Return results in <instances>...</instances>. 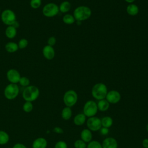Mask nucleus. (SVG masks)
Here are the masks:
<instances>
[{
    "label": "nucleus",
    "instance_id": "a878e982",
    "mask_svg": "<svg viewBox=\"0 0 148 148\" xmlns=\"http://www.w3.org/2000/svg\"><path fill=\"white\" fill-rule=\"evenodd\" d=\"M23 109L24 111L27 112V113L31 112L33 109V104H32V103L31 102L26 101L23 106Z\"/></svg>",
    "mask_w": 148,
    "mask_h": 148
},
{
    "label": "nucleus",
    "instance_id": "6ab92c4d",
    "mask_svg": "<svg viewBox=\"0 0 148 148\" xmlns=\"http://www.w3.org/2000/svg\"><path fill=\"white\" fill-rule=\"evenodd\" d=\"M97 104L98 110H99L101 112L106 111L109 109L110 106V103L106 99L99 100V101Z\"/></svg>",
    "mask_w": 148,
    "mask_h": 148
},
{
    "label": "nucleus",
    "instance_id": "20e7f679",
    "mask_svg": "<svg viewBox=\"0 0 148 148\" xmlns=\"http://www.w3.org/2000/svg\"><path fill=\"white\" fill-rule=\"evenodd\" d=\"M1 18L2 23L9 26L12 25L16 21L15 13L10 9H5L1 14Z\"/></svg>",
    "mask_w": 148,
    "mask_h": 148
},
{
    "label": "nucleus",
    "instance_id": "2eb2a0df",
    "mask_svg": "<svg viewBox=\"0 0 148 148\" xmlns=\"http://www.w3.org/2000/svg\"><path fill=\"white\" fill-rule=\"evenodd\" d=\"M81 139L86 143H88L91 141L92 139V133L89 129H83L80 133Z\"/></svg>",
    "mask_w": 148,
    "mask_h": 148
},
{
    "label": "nucleus",
    "instance_id": "f257e3e1",
    "mask_svg": "<svg viewBox=\"0 0 148 148\" xmlns=\"http://www.w3.org/2000/svg\"><path fill=\"white\" fill-rule=\"evenodd\" d=\"M91 15V10L86 6H79L73 11V16L77 21H82L88 19Z\"/></svg>",
    "mask_w": 148,
    "mask_h": 148
},
{
    "label": "nucleus",
    "instance_id": "2f4dec72",
    "mask_svg": "<svg viewBox=\"0 0 148 148\" xmlns=\"http://www.w3.org/2000/svg\"><path fill=\"white\" fill-rule=\"evenodd\" d=\"M54 148H68V146L65 142L60 140L56 143Z\"/></svg>",
    "mask_w": 148,
    "mask_h": 148
},
{
    "label": "nucleus",
    "instance_id": "6e6552de",
    "mask_svg": "<svg viewBox=\"0 0 148 148\" xmlns=\"http://www.w3.org/2000/svg\"><path fill=\"white\" fill-rule=\"evenodd\" d=\"M59 7L54 3H48L42 9V13L46 17L56 16L59 12Z\"/></svg>",
    "mask_w": 148,
    "mask_h": 148
},
{
    "label": "nucleus",
    "instance_id": "412c9836",
    "mask_svg": "<svg viewBox=\"0 0 148 148\" xmlns=\"http://www.w3.org/2000/svg\"><path fill=\"white\" fill-rule=\"evenodd\" d=\"M58 7H59L60 12L63 13H65L70 10L71 8V5L69 1H65L61 2Z\"/></svg>",
    "mask_w": 148,
    "mask_h": 148
},
{
    "label": "nucleus",
    "instance_id": "a211bd4d",
    "mask_svg": "<svg viewBox=\"0 0 148 148\" xmlns=\"http://www.w3.org/2000/svg\"><path fill=\"white\" fill-rule=\"evenodd\" d=\"M86 120V116L83 113H79L76 115L73 119V123L76 125L80 126L84 124Z\"/></svg>",
    "mask_w": 148,
    "mask_h": 148
},
{
    "label": "nucleus",
    "instance_id": "7ed1b4c3",
    "mask_svg": "<svg viewBox=\"0 0 148 148\" xmlns=\"http://www.w3.org/2000/svg\"><path fill=\"white\" fill-rule=\"evenodd\" d=\"M108 92V88L103 83H98L95 84L91 90L92 96L97 100L105 99Z\"/></svg>",
    "mask_w": 148,
    "mask_h": 148
},
{
    "label": "nucleus",
    "instance_id": "c9c22d12",
    "mask_svg": "<svg viewBox=\"0 0 148 148\" xmlns=\"http://www.w3.org/2000/svg\"><path fill=\"white\" fill-rule=\"evenodd\" d=\"M12 148H27V147L22 143H18L15 144Z\"/></svg>",
    "mask_w": 148,
    "mask_h": 148
},
{
    "label": "nucleus",
    "instance_id": "ea45409f",
    "mask_svg": "<svg viewBox=\"0 0 148 148\" xmlns=\"http://www.w3.org/2000/svg\"><path fill=\"white\" fill-rule=\"evenodd\" d=\"M0 13H1V9H0Z\"/></svg>",
    "mask_w": 148,
    "mask_h": 148
},
{
    "label": "nucleus",
    "instance_id": "e433bc0d",
    "mask_svg": "<svg viewBox=\"0 0 148 148\" xmlns=\"http://www.w3.org/2000/svg\"><path fill=\"white\" fill-rule=\"evenodd\" d=\"M142 146L144 148H148V138H145L143 140Z\"/></svg>",
    "mask_w": 148,
    "mask_h": 148
},
{
    "label": "nucleus",
    "instance_id": "f8f14e48",
    "mask_svg": "<svg viewBox=\"0 0 148 148\" xmlns=\"http://www.w3.org/2000/svg\"><path fill=\"white\" fill-rule=\"evenodd\" d=\"M42 54L46 59L51 60L54 58L55 50L53 47L47 45L43 47L42 49Z\"/></svg>",
    "mask_w": 148,
    "mask_h": 148
},
{
    "label": "nucleus",
    "instance_id": "39448f33",
    "mask_svg": "<svg viewBox=\"0 0 148 148\" xmlns=\"http://www.w3.org/2000/svg\"><path fill=\"white\" fill-rule=\"evenodd\" d=\"M77 94L76 92L73 90H69L66 91L63 97V101L68 107H72L77 101Z\"/></svg>",
    "mask_w": 148,
    "mask_h": 148
},
{
    "label": "nucleus",
    "instance_id": "aec40b11",
    "mask_svg": "<svg viewBox=\"0 0 148 148\" xmlns=\"http://www.w3.org/2000/svg\"><path fill=\"white\" fill-rule=\"evenodd\" d=\"M5 49L7 52L10 53H13L18 50V46L17 43H16V42H9L5 45Z\"/></svg>",
    "mask_w": 148,
    "mask_h": 148
},
{
    "label": "nucleus",
    "instance_id": "473e14b6",
    "mask_svg": "<svg viewBox=\"0 0 148 148\" xmlns=\"http://www.w3.org/2000/svg\"><path fill=\"white\" fill-rule=\"evenodd\" d=\"M56 43V38L54 36H50L47 39V45L53 46Z\"/></svg>",
    "mask_w": 148,
    "mask_h": 148
},
{
    "label": "nucleus",
    "instance_id": "c85d7f7f",
    "mask_svg": "<svg viewBox=\"0 0 148 148\" xmlns=\"http://www.w3.org/2000/svg\"><path fill=\"white\" fill-rule=\"evenodd\" d=\"M18 49H24L26 48L28 45V41L25 38H21L17 43Z\"/></svg>",
    "mask_w": 148,
    "mask_h": 148
},
{
    "label": "nucleus",
    "instance_id": "cd10ccee",
    "mask_svg": "<svg viewBox=\"0 0 148 148\" xmlns=\"http://www.w3.org/2000/svg\"><path fill=\"white\" fill-rule=\"evenodd\" d=\"M29 4L31 8L36 9L40 7L42 5V0H31Z\"/></svg>",
    "mask_w": 148,
    "mask_h": 148
},
{
    "label": "nucleus",
    "instance_id": "f03ea898",
    "mask_svg": "<svg viewBox=\"0 0 148 148\" xmlns=\"http://www.w3.org/2000/svg\"><path fill=\"white\" fill-rule=\"evenodd\" d=\"M39 88L33 85H29L24 89L23 91V98L25 101L32 102L36 100L39 95Z\"/></svg>",
    "mask_w": 148,
    "mask_h": 148
},
{
    "label": "nucleus",
    "instance_id": "7c9ffc66",
    "mask_svg": "<svg viewBox=\"0 0 148 148\" xmlns=\"http://www.w3.org/2000/svg\"><path fill=\"white\" fill-rule=\"evenodd\" d=\"M75 148H86L87 145L82 139H77L74 142Z\"/></svg>",
    "mask_w": 148,
    "mask_h": 148
},
{
    "label": "nucleus",
    "instance_id": "423d86ee",
    "mask_svg": "<svg viewBox=\"0 0 148 148\" xmlns=\"http://www.w3.org/2000/svg\"><path fill=\"white\" fill-rule=\"evenodd\" d=\"M19 93V87L17 84L10 83L4 90V95L8 99L12 100L16 98Z\"/></svg>",
    "mask_w": 148,
    "mask_h": 148
},
{
    "label": "nucleus",
    "instance_id": "4c0bfd02",
    "mask_svg": "<svg viewBox=\"0 0 148 148\" xmlns=\"http://www.w3.org/2000/svg\"><path fill=\"white\" fill-rule=\"evenodd\" d=\"M135 0H125V2L129 3H132V2H134Z\"/></svg>",
    "mask_w": 148,
    "mask_h": 148
},
{
    "label": "nucleus",
    "instance_id": "0eeeda50",
    "mask_svg": "<svg viewBox=\"0 0 148 148\" xmlns=\"http://www.w3.org/2000/svg\"><path fill=\"white\" fill-rule=\"evenodd\" d=\"M98 111L97 103L92 100L87 101L83 106V114L88 117L95 116Z\"/></svg>",
    "mask_w": 148,
    "mask_h": 148
},
{
    "label": "nucleus",
    "instance_id": "c756f323",
    "mask_svg": "<svg viewBox=\"0 0 148 148\" xmlns=\"http://www.w3.org/2000/svg\"><path fill=\"white\" fill-rule=\"evenodd\" d=\"M18 83L21 86L26 87L29 86L30 81L28 77H27L25 76H22V77L21 76V78H20Z\"/></svg>",
    "mask_w": 148,
    "mask_h": 148
},
{
    "label": "nucleus",
    "instance_id": "393cba45",
    "mask_svg": "<svg viewBox=\"0 0 148 148\" xmlns=\"http://www.w3.org/2000/svg\"><path fill=\"white\" fill-rule=\"evenodd\" d=\"M9 136L4 131H0V145H5L8 142Z\"/></svg>",
    "mask_w": 148,
    "mask_h": 148
},
{
    "label": "nucleus",
    "instance_id": "dca6fc26",
    "mask_svg": "<svg viewBox=\"0 0 148 148\" xmlns=\"http://www.w3.org/2000/svg\"><path fill=\"white\" fill-rule=\"evenodd\" d=\"M127 13L132 16H136L139 13V9L138 6L134 3H130L127 6L126 9Z\"/></svg>",
    "mask_w": 148,
    "mask_h": 148
},
{
    "label": "nucleus",
    "instance_id": "4be33fe9",
    "mask_svg": "<svg viewBox=\"0 0 148 148\" xmlns=\"http://www.w3.org/2000/svg\"><path fill=\"white\" fill-rule=\"evenodd\" d=\"M72 114V110L70 107L66 106L63 108L61 112V116L65 120H68L71 119Z\"/></svg>",
    "mask_w": 148,
    "mask_h": 148
},
{
    "label": "nucleus",
    "instance_id": "1a4fd4ad",
    "mask_svg": "<svg viewBox=\"0 0 148 148\" xmlns=\"http://www.w3.org/2000/svg\"><path fill=\"white\" fill-rule=\"evenodd\" d=\"M86 123L88 129L92 131H97L102 127L101 119L96 116L88 117Z\"/></svg>",
    "mask_w": 148,
    "mask_h": 148
},
{
    "label": "nucleus",
    "instance_id": "58836bf2",
    "mask_svg": "<svg viewBox=\"0 0 148 148\" xmlns=\"http://www.w3.org/2000/svg\"><path fill=\"white\" fill-rule=\"evenodd\" d=\"M146 131L148 132V123L147 124V125L146 126Z\"/></svg>",
    "mask_w": 148,
    "mask_h": 148
},
{
    "label": "nucleus",
    "instance_id": "b1692460",
    "mask_svg": "<svg viewBox=\"0 0 148 148\" xmlns=\"http://www.w3.org/2000/svg\"><path fill=\"white\" fill-rule=\"evenodd\" d=\"M63 22L66 24H72L76 21L74 16L71 14H66L62 17Z\"/></svg>",
    "mask_w": 148,
    "mask_h": 148
},
{
    "label": "nucleus",
    "instance_id": "5701e85b",
    "mask_svg": "<svg viewBox=\"0 0 148 148\" xmlns=\"http://www.w3.org/2000/svg\"><path fill=\"white\" fill-rule=\"evenodd\" d=\"M102 127L106 128H110L113 124V119L110 116H105L101 119Z\"/></svg>",
    "mask_w": 148,
    "mask_h": 148
},
{
    "label": "nucleus",
    "instance_id": "f3484780",
    "mask_svg": "<svg viewBox=\"0 0 148 148\" xmlns=\"http://www.w3.org/2000/svg\"><path fill=\"white\" fill-rule=\"evenodd\" d=\"M5 33L8 38L13 39L17 35V28L12 25H9L6 27Z\"/></svg>",
    "mask_w": 148,
    "mask_h": 148
},
{
    "label": "nucleus",
    "instance_id": "f704fd0d",
    "mask_svg": "<svg viewBox=\"0 0 148 148\" xmlns=\"http://www.w3.org/2000/svg\"><path fill=\"white\" fill-rule=\"evenodd\" d=\"M53 131L57 134H62L64 132V131L63 130L59 127H54L53 128Z\"/></svg>",
    "mask_w": 148,
    "mask_h": 148
},
{
    "label": "nucleus",
    "instance_id": "bb28decb",
    "mask_svg": "<svg viewBox=\"0 0 148 148\" xmlns=\"http://www.w3.org/2000/svg\"><path fill=\"white\" fill-rule=\"evenodd\" d=\"M87 148H102V144H101L98 141L92 140L88 142L87 145Z\"/></svg>",
    "mask_w": 148,
    "mask_h": 148
},
{
    "label": "nucleus",
    "instance_id": "9b49d317",
    "mask_svg": "<svg viewBox=\"0 0 148 148\" xmlns=\"http://www.w3.org/2000/svg\"><path fill=\"white\" fill-rule=\"evenodd\" d=\"M105 98L109 103L115 104L120 101L121 95L119 91L113 90L108 92Z\"/></svg>",
    "mask_w": 148,
    "mask_h": 148
},
{
    "label": "nucleus",
    "instance_id": "ddd939ff",
    "mask_svg": "<svg viewBox=\"0 0 148 148\" xmlns=\"http://www.w3.org/2000/svg\"><path fill=\"white\" fill-rule=\"evenodd\" d=\"M102 146V148H117L118 143L114 138L108 137L103 140Z\"/></svg>",
    "mask_w": 148,
    "mask_h": 148
},
{
    "label": "nucleus",
    "instance_id": "72a5a7b5",
    "mask_svg": "<svg viewBox=\"0 0 148 148\" xmlns=\"http://www.w3.org/2000/svg\"><path fill=\"white\" fill-rule=\"evenodd\" d=\"M99 130H100V133L102 135H106L109 133V128H108L102 127Z\"/></svg>",
    "mask_w": 148,
    "mask_h": 148
},
{
    "label": "nucleus",
    "instance_id": "4468645a",
    "mask_svg": "<svg viewBox=\"0 0 148 148\" xmlns=\"http://www.w3.org/2000/svg\"><path fill=\"white\" fill-rule=\"evenodd\" d=\"M47 142L42 137L36 138L32 143V148H46Z\"/></svg>",
    "mask_w": 148,
    "mask_h": 148
},
{
    "label": "nucleus",
    "instance_id": "9d476101",
    "mask_svg": "<svg viewBox=\"0 0 148 148\" xmlns=\"http://www.w3.org/2000/svg\"><path fill=\"white\" fill-rule=\"evenodd\" d=\"M6 77L10 83L17 84L20 81L21 75L17 70L15 69H10L6 73Z\"/></svg>",
    "mask_w": 148,
    "mask_h": 148
}]
</instances>
